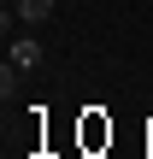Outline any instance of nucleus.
I'll return each mask as SVG.
<instances>
[{"instance_id": "7ed1b4c3", "label": "nucleus", "mask_w": 153, "mask_h": 159, "mask_svg": "<svg viewBox=\"0 0 153 159\" xmlns=\"http://www.w3.org/2000/svg\"><path fill=\"white\" fill-rule=\"evenodd\" d=\"M53 6H71V0H53Z\"/></svg>"}, {"instance_id": "f03ea898", "label": "nucleus", "mask_w": 153, "mask_h": 159, "mask_svg": "<svg viewBox=\"0 0 153 159\" xmlns=\"http://www.w3.org/2000/svg\"><path fill=\"white\" fill-rule=\"evenodd\" d=\"M12 12H18V24H47V18H53L59 6H53V0H18Z\"/></svg>"}, {"instance_id": "f257e3e1", "label": "nucleus", "mask_w": 153, "mask_h": 159, "mask_svg": "<svg viewBox=\"0 0 153 159\" xmlns=\"http://www.w3.org/2000/svg\"><path fill=\"white\" fill-rule=\"evenodd\" d=\"M12 65H18V71H35V65H41V41H35V35L12 41Z\"/></svg>"}]
</instances>
